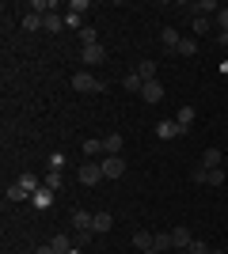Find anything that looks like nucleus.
<instances>
[{"label": "nucleus", "instance_id": "f257e3e1", "mask_svg": "<svg viewBox=\"0 0 228 254\" xmlns=\"http://www.w3.org/2000/svg\"><path fill=\"white\" fill-rule=\"evenodd\" d=\"M103 80L99 76H91V72H73V91H84V95H95V91H103Z\"/></svg>", "mask_w": 228, "mask_h": 254}, {"label": "nucleus", "instance_id": "f03ea898", "mask_svg": "<svg viewBox=\"0 0 228 254\" xmlns=\"http://www.w3.org/2000/svg\"><path fill=\"white\" fill-rule=\"evenodd\" d=\"M76 179L84 182V186H99V182H103V163H80Z\"/></svg>", "mask_w": 228, "mask_h": 254}, {"label": "nucleus", "instance_id": "7ed1b4c3", "mask_svg": "<svg viewBox=\"0 0 228 254\" xmlns=\"http://www.w3.org/2000/svg\"><path fill=\"white\" fill-rule=\"evenodd\" d=\"M126 175V159L122 156H103V179H122Z\"/></svg>", "mask_w": 228, "mask_h": 254}, {"label": "nucleus", "instance_id": "20e7f679", "mask_svg": "<svg viewBox=\"0 0 228 254\" xmlns=\"http://www.w3.org/2000/svg\"><path fill=\"white\" fill-rule=\"evenodd\" d=\"M179 42H183V38H179V31H175V27H160V46L167 53H179Z\"/></svg>", "mask_w": 228, "mask_h": 254}, {"label": "nucleus", "instance_id": "39448f33", "mask_svg": "<svg viewBox=\"0 0 228 254\" xmlns=\"http://www.w3.org/2000/svg\"><path fill=\"white\" fill-rule=\"evenodd\" d=\"M91 220H95V212H84V209H73V216H69L76 232H91Z\"/></svg>", "mask_w": 228, "mask_h": 254}, {"label": "nucleus", "instance_id": "423d86ee", "mask_svg": "<svg viewBox=\"0 0 228 254\" xmlns=\"http://www.w3.org/2000/svg\"><path fill=\"white\" fill-rule=\"evenodd\" d=\"M190 243H194V235H190V228H171V247H179V251H190Z\"/></svg>", "mask_w": 228, "mask_h": 254}, {"label": "nucleus", "instance_id": "0eeeda50", "mask_svg": "<svg viewBox=\"0 0 228 254\" xmlns=\"http://www.w3.org/2000/svg\"><path fill=\"white\" fill-rule=\"evenodd\" d=\"M186 129L179 126V122H160V126H156V137L160 140H175V137H183Z\"/></svg>", "mask_w": 228, "mask_h": 254}, {"label": "nucleus", "instance_id": "6e6552de", "mask_svg": "<svg viewBox=\"0 0 228 254\" xmlns=\"http://www.w3.org/2000/svg\"><path fill=\"white\" fill-rule=\"evenodd\" d=\"M80 57H84V64H103V61H107V50H103V42H99V46H84Z\"/></svg>", "mask_w": 228, "mask_h": 254}, {"label": "nucleus", "instance_id": "1a4fd4ad", "mask_svg": "<svg viewBox=\"0 0 228 254\" xmlns=\"http://www.w3.org/2000/svg\"><path fill=\"white\" fill-rule=\"evenodd\" d=\"M15 182H19V186H23L27 193H31V197H34L38 190H42V182H38V175H31V171H19V179H15Z\"/></svg>", "mask_w": 228, "mask_h": 254}, {"label": "nucleus", "instance_id": "9d476101", "mask_svg": "<svg viewBox=\"0 0 228 254\" xmlns=\"http://www.w3.org/2000/svg\"><path fill=\"white\" fill-rule=\"evenodd\" d=\"M103 156H122V133H107L103 137Z\"/></svg>", "mask_w": 228, "mask_h": 254}, {"label": "nucleus", "instance_id": "9b49d317", "mask_svg": "<svg viewBox=\"0 0 228 254\" xmlns=\"http://www.w3.org/2000/svg\"><path fill=\"white\" fill-rule=\"evenodd\" d=\"M141 99H145V103H160V99H163V84H160V80L145 84V87H141Z\"/></svg>", "mask_w": 228, "mask_h": 254}, {"label": "nucleus", "instance_id": "f8f14e48", "mask_svg": "<svg viewBox=\"0 0 228 254\" xmlns=\"http://www.w3.org/2000/svg\"><path fill=\"white\" fill-rule=\"evenodd\" d=\"M190 11H194V15H202V19H209L213 11H221V4H217V0H198V4H190Z\"/></svg>", "mask_w": 228, "mask_h": 254}, {"label": "nucleus", "instance_id": "ddd939ff", "mask_svg": "<svg viewBox=\"0 0 228 254\" xmlns=\"http://www.w3.org/2000/svg\"><path fill=\"white\" fill-rule=\"evenodd\" d=\"M110 228H114V216H110V212H95V220H91V232L107 235Z\"/></svg>", "mask_w": 228, "mask_h": 254}, {"label": "nucleus", "instance_id": "4468645a", "mask_svg": "<svg viewBox=\"0 0 228 254\" xmlns=\"http://www.w3.org/2000/svg\"><path fill=\"white\" fill-rule=\"evenodd\" d=\"M221 163H225V156H221V148H206V152H202V167L217 171Z\"/></svg>", "mask_w": 228, "mask_h": 254}, {"label": "nucleus", "instance_id": "2eb2a0df", "mask_svg": "<svg viewBox=\"0 0 228 254\" xmlns=\"http://www.w3.org/2000/svg\"><path fill=\"white\" fill-rule=\"evenodd\" d=\"M19 23H23V31H42V27H46V15H38V11H27Z\"/></svg>", "mask_w": 228, "mask_h": 254}, {"label": "nucleus", "instance_id": "dca6fc26", "mask_svg": "<svg viewBox=\"0 0 228 254\" xmlns=\"http://www.w3.org/2000/svg\"><path fill=\"white\" fill-rule=\"evenodd\" d=\"M122 87H126V91H130V95H141V87H145V80L137 72H126L122 76Z\"/></svg>", "mask_w": 228, "mask_h": 254}, {"label": "nucleus", "instance_id": "f3484780", "mask_svg": "<svg viewBox=\"0 0 228 254\" xmlns=\"http://www.w3.org/2000/svg\"><path fill=\"white\" fill-rule=\"evenodd\" d=\"M31 201H34V209H38V212H46V209H50V205H54V190H46V186H42V190L34 193Z\"/></svg>", "mask_w": 228, "mask_h": 254}, {"label": "nucleus", "instance_id": "a211bd4d", "mask_svg": "<svg viewBox=\"0 0 228 254\" xmlns=\"http://www.w3.org/2000/svg\"><path fill=\"white\" fill-rule=\"evenodd\" d=\"M137 76H141L145 84H152V80L160 76V68H156V61H141V64H137Z\"/></svg>", "mask_w": 228, "mask_h": 254}, {"label": "nucleus", "instance_id": "6ab92c4d", "mask_svg": "<svg viewBox=\"0 0 228 254\" xmlns=\"http://www.w3.org/2000/svg\"><path fill=\"white\" fill-rule=\"evenodd\" d=\"M42 186L46 190H65V179H61V171H46V179H42Z\"/></svg>", "mask_w": 228, "mask_h": 254}, {"label": "nucleus", "instance_id": "aec40b11", "mask_svg": "<svg viewBox=\"0 0 228 254\" xmlns=\"http://www.w3.org/2000/svg\"><path fill=\"white\" fill-rule=\"evenodd\" d=\"M61 27H65V15H57V11H50V15H46V27H42V31L57 34V31H61Z\"/></svg>", "mask_w": 228, "mask_h": 254}, {"label": "nucleus", "instance_id": "412c9836", "mask_svg": "<svg viewBox=\"0 0 228 254\" xmlns=\"http://www.w3.org/2000/svg\"><path fill=\"white\" fill-rule=\"evenodd\" d=\"M84 156H103V137H87L84 140Z\"/></svg>", "mask_w": 228, "mask_h": 254}, {"label": "nucleus", "instance_id": "4be33fe9", "mask_svg": "<svg viewBox=\"0 0 228 254\" xmlns=\"http://www.w3.org/2000/svg\"><path fill=\"white\" fill-rule=\"evenodd\" d=\"M133 247H137V251H149V247H156V243H152V232H133Z\"/></svg>", "mask_w": 228, "mask_h": 254}, {"label": "nucleus", "instance_id": "5701e85b", "mask_svg": "<svg viewBox=\"0 0 228 254\" xmlns=\"http://www.w3.org/2000/svg\"><path fill=\"white\" fill-rule=\"evenodd\" d=\"M152 243L156 251H171V232H152Z\"/></svg>", "mask_w": 228, "mask_h": 254}, {"label": "nucleus", "instance_id": "b1692460", "mask_svg": "<svg viewBox=\"0 0 228 254\" xmlns=\"http://www.w3.org/2000/svg\"><path fill=\"white\" fill-rule=\"evenodd\" d=\"M80 42H84V46H99V31L91 27V23H87L84 31H80Z\"/></svg>", "mask_w": 228, "mask_h": 254}, {"label": "nucleus", "instance_id": "393cba45", "mask_svg": "<svg viewBox=\"0 0 228 254\" xmlns=\"http://www.w3.org/2000/svg\"><path fill=\"white\" fill-rule=\"evenodd\" d=\"M50 247H54L57 254H69V251H73V243H69V235H54V239H50Z\"/></svg>", "mask_w": 228, "mask_h": 254}, {"label": "nucleus", "instance_id": "a878e982", "mask_svg": "<svg viewBox=\"0 0 228 254\" xmlns=\"http://www.w3.org/2000/svg\"><path fill=\"white\" fill-rule=\"evenodd\" d=\"M175 122H179L183 129H190V122H194V106H183V110L175 114Z\"/></svg>", "mask_w": 228, "mask_h": 254}, {"label": "nucleus", "instance_id": "bb28decb", "mask_svg": "<svg viewBox=\"0 0 228 254\" xmlns=\"http://www.w3.org/2000/svg\"><path fill=\"white\" fill-rule=\"evenodd\" d=\"M65 27H69V31H84L87 23H84V15H73V11H65Z\"/></svg>", "mask_w": 228, "mask_h": 254}, {"label": "nucleus", "instance_id": "cd10ccee", "mask_svg": "<svg viewBox=\"0 0 228 254\" xmlns=\"http://www.w3.org/2000/svg\"><path fill=\"white\" fill-rule=\"evenodd\" d=\"M23 197H31V193L23 190L19 182H11V186H8V201H23Z\"/></svg>", "mask_w": 228, "mask_h": 254}, {"label": "nucleus", "instance_id": "c85d7f7f", "mask_svg": "<svg viewBox=\"0 0 228 254\" xmlns=\"http://www.w3.org/2000/svg\"><path fill=\"white\" fill-rule=\"evenodd\" d=\"M206 186H225V167L209 171V175H206Z\"/></svg>", "mask_w": 228, "mask_h": 254}, {"label": "nucleus", "instance_id": "c756f323", "mask_svg": "<svg viewBox=\"0 0 228 254\" xmlns=\"http://www.w3.org/2000/svg\"><path fill=\"white\" fill-rule=\"evenodd\" d=\"M179 53H183V57H194V53H198V42H194V38H183V42H179Z\"/></svg>", "mask_w": 228, "mask_h": 254}, {"label": "nucleus", "instance_id": "7c9ffc66", "mask_svg": "<svg viewBox=\"0 0 228 254\" xmlns=\"http://www.w3.org/2000/svg\"><path fill=\"white\" fill-rule=\"evenodd\" d=\"M46 167H50V171H65V156H61V152H54V156L46 159Z\"/></svg>", "mask_w": 228, "mask_h": 254}, {"label": "nucleus", "instance_id": "2f4dec72", "mask_svg": "<svg viewBox=\"0 0 228 254\" xmlns=\"http://www.w3.org/2000/svg\"><path fill=\"white\" fill-rule=\"evenodd\" d=\"M87 8H91L87 0H73V4H69V11H73V15H87Z\"/></svg>", "mask_w": 228, "mask_h": 254}, {"label": "nucleus", "instance_id": "473e14b6", "mask_svg": "<svg viewBox=\"0 0 228 254\" xmlns=\"http://www.w3.org/2000/svg\"><path fill=\"white\" fill-rule=\"evenodd\" d=\"M206 175H209V167H202V163H194V171H190V179H194V182H206Z\"/></svg>", "mask_w": 228, "mask_h": 254}, {"label": "nucleus", "instance_id": "72a5a7b5", "mask_svg": "<svg viewBox=\"0 0 228 254\" xmlns=\"http://www.w3.org/2000/svg\"><path fill=\"white\" fill-rule=\"evenodd\" d=\"M209 31V19H202V15H194V34H206Z\"/></svg>", "mask_w": 228, "mask_h": 254}, {"label": "nucleus", "instance_id": "f704fd0d", "mask_svg": "<svg viewBox=\"0 0 228 254\" xmlns=\"http://www.w3.org/2000/svg\"><path fill=\"white\" fill-rule=\"evenodd\" d=\"M217 27H221V31H228V4L217 11Z\"/></svg>", "mask_w": 228, "mask_h": 254}, {"label": "nucleus", "instance_id": "c9c22d12", "mask_svg": "<svg viewBox=\"0 0 228 254\" xmlns=\"http://www.w3.org/2000/svg\"><path fill=\"white\" fill-rule=\"evenodd\" d=\"M186 254H213V251H209L206 243H198V239H194V243H190V251H186Z\"/></svg>", "mask_w": 228, "mask_h": 254}, {"label": "nucleus", "instance_id": "e433bc0d", "mask_svg": "<svg viewBox=\"0 0 228 254\" xmlns=\"http://www.w3.org/2000/svg\"><path fill=\"white\" fill-rule=\"evenodd\" d=\"M95 232H76V247H87V239H91Z\"/></svg>", "mask_w": 228, "mask_h": 254}, {"label": "nucleus", "instance_id": "4c0bfd02", "mask_svg": "<svg viewBox=\"0 0 228 254\" xmlns=\"http://www.w3.org/2000/svg\"><path fill=\"white\" fill-rule=\"evenodd\" d=\"M31 254H57V251H54L50 243H46V247H38V251H31Z\"/></svg>", "mask_w": 228, "mask_h": 254}, {"label": "nucleus", "instance_id": "58836bf2", "mask_svg": "<svg viewBox=\"0 0 228 254\" xmlns=\"http://www.w3.org/2000/svg\"><path fill=\"white\" fill-rule=\"evenodd\" d=\"M141 254H163V251H156V247H149V251H141Z\"/></svg>", "mask_w": 228, "mask_h": 254}, {"label": "nucleus", "instance_id": "ea45409f", "mask_svg": "<svg viewBox=\"0 0 228 254\" xmlns=\"http://www.w3.org/2000/svg\"><path fill=\"white\" fill-rule=\"evenodd\" d=\"M213 254H221V251H213Z\"/></svg>", "mask_w": 228, "mask_h": 254}]
</instances>
